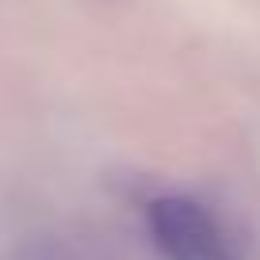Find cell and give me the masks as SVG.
Listing matches in <instances>:
<instances>
[{
	"label": "cell",
	"instance_id": "1",
	"mask_svg": "<svg viewBox=\"0 0 260 260\" xmlns=\"http://www.w3.org/2000/svg\"><path fill=\"white\" fill-rule=\"evenodd\" d=\"M146 226L161 260H237L234 237L191 195H161L146 207Z\"/></svg>",
	"mask_w": 260,
	"mask_h": 260
}]
</instances>
